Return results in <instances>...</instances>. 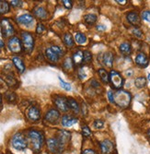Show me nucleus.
I'll return each mask as SVG.
<instances>
[{
	"label": "nucleus",
	"instance_id": "f257e3e1",
	"mask_svg": "<svg viewBox=\"0 0 150 154\" xmlns=\"http://www.w3.org/2000/svg\"><path fill=\"white\" fill-rule=\"evenodd\" d=\"M132 96L130 92L124 90H119L113 95V102L121 108H126L130 105Z\"/></svg>",
	"mask_w": 150,
	"mask_h": 154
},
{
	"label": "nucleus",
	"instance_id": "f03ea898",
	"mask_svg": "<svg viewBox=\"0 0 150 154\" xmlns=\"http://www.w3.org/2000/svg\"><path fill=\"white\" fill-rule=\"evenodd\" d=\"M28 136L32 144V148L34 151L39 152L44 145V135L37 130H30Z\"/></svg>",
	"mask_w": 150,
	"mask_h": 154
},
{
	"label": "nucleus",
	"instance_id": "7ed1b4c3",
	"mask_svg": "<svg viewBox=\"0 0 150 154\" xmlns=\"http://www.w3.org/2000/svg\"><path fill=\"white\" fill-rule=\"evenodd\" d=\"M21 43L25 52H27L28 54H31L34 48V38L30 32H21Z\"/></svg>",
	"mask_w": 150,
	"mask_h": 154
},
{
	"label": "nucleus",
	"instance_id": "20e7f679",
	"mask_svg": "<svg viewBox=\"0 0 150 154\" xmlns=\"http://www.w3.org/2000/svg\"><path fill=\"white\" fill-rule=\"evenodd\" d=\"M11 145L17 150H24L28 147V143H27L26 138L20 133H17L13 136L11 139Z\"/></svg>",
	"mask_w": 150,
	"mask_h": 154
},
{
	"label": "nucleus",
	"instance_id": "39448f33",
	"mask_svg": "<svg viewBox=\"0 0 150 154\" xmlns=\"http://www.w3.org/2000/svg\"><path fill=\"white\" fill-rule=\"evenodd\" d=\"M47 147L52 153H61L64 150V143L59 138H49L47 140Z\"/></svg>",
	"mask_w": 150,
	"mask_h": 154
},
{
	"label": "nucleus",
	"instance_id": "423d86ee",
	"mask_svg": "<svg viewBox=\"0 0 150 154\" xmlns=\"http://www.w3.org/2000/svg\"><path fill=\"white\" fill-rule=\"evenodd\" d=\"M110 82L112 83L113 88L120 90L122 86H124V79H122V75L119 72L112 70L110 74Z\"/></svg>",
	"mask_w": 150,
	"mask_h": 154
},
{
	"label": "nucleus",
	"instance_id": "0eeeda50",
	"mask_svg": "<svg viewBox=\"0 0 150 154\" xmlns=\"http://www.w3.org/2000/svg\"><path fill=\"white\" fill-rule=\"evenodd\" d=\"M8 49L14 54H19L22 51V43L21 41L14 36V37H11L9 40H8Z\"/></svg>",
	"mask_w": 150,
	"mask_h": 154
},
{
	"label": "nucleus",
	"instance_id": "6e6552de",
	"mask_svg": "<svg viewBox=\"0 0 150 154\" xmlns=\"http://www.w3.org/2000/svg\"><path fill=\"white\" fill-rule=\"evenodd\" d=\"M1 25V31L4 37H9L14 33V27L8 19H3L0 21Z\"/></svg>",
	"mask_w": 150,
	"mask_h": 154
},
{
	"label": "nucleus",
	"instance_id": "1a4fd4ad",
	"mask_svg": "<svg viewBox=\"0 0 150 154\" xmlns=\"http://www.w3.org/2000/svg\"><path fill=\"white\" fill-rule=\"evenodd\" d=\"M27 116L31 121L36 122L40 118V111L37 106H31L27 111Z\"/></svg>",
	"mask_w": 150,
	"mask_h": 154
},
{
	"label": "nucleus",
	"instance_id": "9d476101",
	"mask_svg": "<svg viewBox=\"0 0 150 154\" xmlns=\"http://www.w3.org/2000/svg\"><path fill=\"white\" fill-rule=\"evenodd\" d=\"M59 117H60V113H59V111H57L56 109L49 110L45 115V120L51 124L57 123Z\"/></svg>",
	"mask_w": 150,
	"mask_h": 154
},
{
	"label": "nucleus",
	"instance_id": "9b49d317",
	"mask_svg": "<svg viewBox=\"0 0 150 154\" xmlns=\"http://www.w3.org/2000/svg\"><path fill=\"white\" fill-rule=\"evenodd\" d=\"M54 103H56V107L62 111V112H67L69 107H68V103H67V99H65L63 96H57L54 99Z\"/></svg>",
	"mask_w": 150,
	"mask_h": 154
},
{
	"label": "nucleus",
	"instance_id": "f8f14e48",
	"mask_svg": "<svg viewBox=\"0 0 150 154\" xmlns=\"http://www.w3.org/2000/svg\"><path fill=\"white\" fill-rule=\"evenodd\" d=\"M127 20L130 24L134 26H139L140 25V17L136 12H129L127 14Z\"/></svg>",
	"mask_w": 150,
	"mask_h": 154
},
{
	"label": "nucleus",
	"instance_id": "ddd939ff",
	"mask_svg": "<svg viewBox=\"0 0 150 154\" xmlns=\"http://www.w3.org/2000/svg\"><path fill=\"white\" fill-rule=\"evenodd\" d=\"M100 149L103 154H109L111 153L113 149V144L111 140L105 139L100 143Z\"/></svg>",
	"mask_w": 150,
	"mask_h": 154
},
{
	"label": "nucleus",
	"instance_id": "4468645a",
	"mask_svg": "<svg viewBox=\"0 0 150 154\" xmlns=\"http://www.w3.org/2000/svg\"><path fill=\"white\" fill-rule=\"evenodd\" d=\"M17 21L20 24L30 25L31 23L33 22V17L31 15V14H23V15H20L17 18Z\"/></svg>",
	"mask_w": 150,
	"mask_h": 154
},
{
	"label": "nucleus",
	"instance_id": "2eb2a0df",
	"mask_svg": "<svg viewBox=\"0 0 150 154\" xmlns=\"http://www.w3.org/2000/svg\"><path fill=\"white\" fill-rule=\"evenodd\" d=\"M135 63L142 67H146L148 66V59L144 53H139L135 57Z\"/></svg>",
	"mask_w": 150,
	"mask_h": 154
},
{
	"label": "nucleus",
	"instance_id": "dca6fc26",
	"mask_svg": "<svg viewBox=\"0 0 150 154\" xmlns=\"http://www.w3.org/2000/svg\"><path fill=\"white\" fill-rule=\"evenodd\" d=\"M33 12H34V15H35L37 18L40 19V20H45V19H47V17H48V13H47V11L45 10V8H42V7H37V8L33 10Z\"/></svg>",
	"mask_w": 150,
	"mask_h": 154
},
{
	"label": "nucleus",
	"instance_id": "f3484780",
	"mask_svg": "<svg viewBox=\"0 0 150 154\" xmlns=\"http://www.w3.org/2000/svg\"><path fill=\"white\" fill-rule=\"evenodd\" d=\"M45 54H46V57L50 60V61H52V62H57L58 60H59V55L54 52L51 47L50 48H47L46 50H45Z\"/></svg>",
	"mask_w": 150,
	"mask_h": 154
},
{
	"label": "nucleus",
	"instance_id": "a211bd4d",
	"mask_svg": "<svg viewBox=\"0 0 150 154\" xmlns=\"http://www.w3.org/2000/svg\"><path fill=\"white\" fill-rule=\"evenodd\" d=\"M12 61H13V64L15 65V66L17 67L18 71L20 73H23L25 71V65H24L21 58H20L18 57H14L12 58Z\"/></svg>",
	"mask_w": 150,
	"mask_h": 154
},
{
	"label": "nucleus",
	"instance_id": "6ab92c4d",
	"mask_svg": "<svg viewBox=\"0 0 150 154\" xmlns=\"http://www.w3.org/2000/svg\"><path fill=\"white\" fill-rule=\"evenodd\" d=\"M104 65L108 67H112L113 64V54L110 52H107L103 55V59H102Z\"/></svg>",
	"mask_w": 150,
	"mask_h": 154
},
{
	"label": "nucleus",
	"instance_id": "aec40b11",
	"mask_svg": "<svg viewBox=\"0 0 150 154\" xmlns=\"http://www.w3.org/2000/svg\"><path fill=\"white\" fill-rule=\"evenodd\" d=\"M76 122H77L76 118H74L69 116H64L62 118V125L64 127H71V125H74L75 124H76Z\"/></svg>",
	"mask_w": 150,
	"mask_h": 154
},
{
	"label": "nucleus",
	"instance_id": "412c9836",
	"mask_svg": "<svg viewBox=\"0 0 150 154\" xmlns=\"http://www.w3.org/2000/svg\"><path fill=\"white\" fill-rule=\"evenodd\" d=\"M84 61V55H83V53L81 51H77L73 55V63L76 65V66H79L83 63Z\"/></svg>",
	"mask_w": 150,
	"mask_h": 154
},
{
	"label": "nucleus",
	"instance_id": "4be33fe9",
	"mask_svg": "<svg viewBox=\"0 0 150 154\" xmlns=\"http://www.w3.org/2000/svg\"><path fill=\"white\" fill-rule=\"evenodd\" d=\"M67 103H68V107H69V109L73 110L75 113H78L80 108H79V105H78L77 102L76 100H74L73 98H68Z\"/></svg>",
	"mask_w": 150,
	"mask_h": 154
},
{
	"label": "nucleus",
	"instance_id": "5701e85b",
	"mask_svg": "<svg viewBox=\"0 0 150 154\" xmlns=\"http://www.w3.org/2000/svg\"><path fill=\"white\" fill-rule=\"evenodd\" d=\"M119 48H120V52L124 54H129L132 52V46L129 43H122Z\"/></svg>",
	"mask_w": 150,
	"mask_h": 154
},
{
	"label": "nucleus",
	"instance_id": "b1692460",
	"mask_svg": "<svg viewBox=\"0 0 150 154\" xmlns=\"http://www.w3.org/2000/svg\"><path fill=\"white\" fill-rule=\"evenodd\" d=\"M70 133L69 132H67V131H64V130H62L59 132V135H58V137L60 140L64 144L65 142H67L68 140L70 139Z\"/></svg>",
	"mask_w": 150,
	"mask_h": 154
},
{
	"label": "nucleus",
	"instance_id": "393cba45",
	"mask_svg": "<svg viewBox=\"0 0 150 154\" xmlns=\"http://www.w3.org/2000/svg\"><path fill=\"white\" fill-rule=\"evenodd\" d=\"M134 85L136 88L142 89L146 85V79L145 77H139L134 80Z\"/></svg>",
	"mask_w": 150,
	"mask_h": 154
},
{
	"label": "nucleus",
	"instance_id": "a878e982",
	"mask_svg": "<svg viewBox=\"0 0 150 154\" xmlns=\"http://www.w3.org/2000/svg\"><path fill=\"white\" fill-rule=\"evenodd\" d=\"M98 73H99V75H100V79H101V80H102L104 83L110 82V75H109V74L107 73V71L105 70V69H103V68L99 69Z\"/></svg>",
	"mask_w": 150,
	"mask_h": 154
},
{
	"label": "nucleus",
	"instance_id": "bb28decb",
	"mask_svg": "<svg viewBox=\"0 0 150 154\" xmlns=\"http://www.w3.org/2000/svg\"><path fill=\"white\" fill-rule=\"evenodd\" d=\"M9 11V4L7 1L0 0V15H4Z\"/></svg>",
	"mask_w": 150,
	"mask_h": 154
},
{
	"label": "nucleus",
	"instance_id": "cd10ccee",
	"mask_svg": "<svg viewBox=\"0 0 150 154\" xmlns=\"http://www.w3.org/2000/svg\"><path fill=\"white\" fill-rule=\"evenodd\" d=\"M84 20L88 25H93L97 21V16L94 15V14H87L84 17Z\"/></svg>",
	"mask_w": 150,
	"mask_h": 154
},
{
	"label": "nucleus",
	"instance_id": "c85d7f7f",
	"mask_svg": "<svg viewBox=\"0 0 150 154\" xmlns=\"http://www.w3.org/2000/svg\"><path fill=\"white\" fill-rule=\"evenodd\" d=\"M64 44L68 46V47H71L74 46V40H73V36L70 33H65L64 36Z\"/></svg>",
	"mask_w": 150,
	"mask_h": 154
},
{
	"label": "nucleus",
	"instance_id": "c756f323",
	"mask_svg": "<svg viewBox=\"0 0 150 154\" xmlns=\"http://www.w3.org/2000/svg\"><path fill=\"white\" fill-rule=\"evenodd\" d=\"M75 40L76 41V43L79 45H84L87 42V37L81 32H77L75 35Z\"/></svg>",
	"mask_w": 150,
	"mask_h": 154
},
{
	"label": "nucleus",
	"instance_id": "7c9ffc66",
	"mask_svg": "<svg viewBox=\"0 0 150 154\" xmlns=\"http://www.w3.org/2000/svg\"><path fill=\"white\" fill-rule=\"evenodd\" d=\"M83 55H84V61L86 63H90L91 60H92V55H91V53L89 51H85L83 53Z\"/></svg>",
	"mask_w": 150,
	"mask_h": 154
},
{
	"label": "nucleus",
	"instance_id": "2f4dec72",
	"mask_svg": "<svg viewBox=\"0 0 150 154\" xmlns=\"http://www.w3.org/2000/svg\"><path fill=\"white\" fill-rule=\"evenodd\" d=\"M103 125H104V122H103L102 120H100V119L96 120V121H95V122L93 123V127H94L95 128H97V129L102 128H103Z\"/></svg>",
	"mask_w": 150,
	"mask_h": 154
},
{
	"label": "nucleus",
	"instance_id": "473e14b6",
	"mask_svg": "<svg viewBox=\"0 0 150 154\" xmlns=\"http://www.w3.org/2000/svg\"><path fill=\"white\" fill-rule=\"evenodd\" d=\"M59 80H60V82H61V86L65 90V91H71V85L69 83H67V82H65L64 80H63L61 78H59Z\"/></svg>",
	"mask_w": 150,
	"mask_h": 154
},
{
	"label": "nucleus",
	"instance_id": "72a5a7b5",
	"mask_svg": "<svg viewBox=\"0 0 150 154\" xmlns=\"http://www.w3.org/2000/svg\"><path fill=\"white\" fill-rule=\"evenodd\" d=\"M72 61H73V60H71V58H69V57L66 58L65 61H64V67L65 69H71L72 66H73Z\"/></svg>",
	"mask_w": 150,
	"mask_h": 154
},
{
	"label": "nucleus",
	"instance_id": "f704fd0d",
	"mask_svg": "<svg viewBox=\"0 0 150 154\" xmlns=\"http://www.w3.org/2000/svg\"><path fill=\"white\" fill-rule=\"evenodd\" d=\"M141 17H142V19L145 20L146 21L150 22V11H149V10H145V11H143Z\"/></svg>",
	"mask_w": 150,
	"mask_h": 154
},
{
	"label": "nucleus",
	"instance_id": "c9c22d12",
	"mask_svg": "<svg viewBox=\"0 0 150 154\" xmlns=\"http://www.w3.org/2000/svg\"><path fill=\"white\" fill-rule=\"evenodd\" d=\"M82 134L85 137H90L91 131H90V129H89V128L88 127V125H84V127L82 128Z\"/></svg>",
	"mask_w": 150,
	"mask_h": 154
},
{
	"label": "nucleus",
	"instance_id": "e433bc0d",
	"mask_svg": "<svg viewBox=\"0 0 150 154\" xmlns=\"http://www.w3.org/2000/svg\"><path fill=\"white\" fill-rule=\"evenodd\" d=\"M133 33L137 37V38H141L143 36V33L142 32L138 29V28H134V29L133 30Z\"/></svg>",
	"mask_w": 150,
	"mask_h": 154
},
{
	"label": "nucleus",
	"instance_id": "4c0bfd02",
	"mask_svg": "<svg viewBox=\"0 0 150 154\" xmlns=\"http://www.w3.org/2000/svg\"><path fill=\"white\" fill-rule=\"evenodd\" d=\"M62 3H63V5H64L66 8H68V9H70V8H72V6H73V2H72V1H69V0H64V1H63Z\"/></svg>",
	"mask_w": 150,
	"mask_h": 154
},
{
	"label": "nucleus",
	"instance_id": "58836bf2",
	"mask_svg": "<svg viewBox=\"0 0 150 154\" xmlns=\"http://www.w3.org/2000/svg\"><path fill=\"white\" fill-rule=\"evenodd\" d=\"M54 52H56L59 57H61V55L63 54V51H62V49L60 48V47H58V46H56V45H53V46H52L51 47Z\"/></svg>",
	"mask_w": 150,
	"mask_h": 154
},
{
	"label": "nucleus",
	"instance_id": "ea45409f",
	"mask_svg": "<svg viewBox=\"0 0 150 154\" xmlns=\"http://www.w3.org/2000/svg\"><path fill=\"white\" fill-rule=\"evenodd\" d=\"M44 30H45V28H44V26L43 25V24H38V26H37V29H36V32L37 33H43L44 32Z\"/></svg>",
	"mask_w": 150,
	"mask_h": 154
},
{
	"label": "nucleus",
	"instance_id": "a19ab883",
	"mask_svg": "<svg viewBox=\"0 0 150 154\" xmlns=\"http://www.w3.org/2000/svg\"><path fill=\"white\" fill-rule=\"evenodd\" d=\"M22 4H23L22 1H17V0H14V1H11V2H10V5H11V6L16 7V8H17V7H21Z\"/></svg>",
	"mask_w": 150,
	"mask_h": 154
},
{
	"label": "nucleus",
	"instance_id": "79ce46f5",
	"mask_svg": "<svg viewBox=\"0 0 150 154\" xmlns=\"http://www.w3.org/2000/svg\"><path fill=\"white\" fill-rule=\"evenodd\" d=\"M113 95H114V93L112 91H108V99H109V101H110L111 103H114L113 102Z\"/></svg>",
	"mask_w": 150,
	"mask_h": 154
},
{
	"label": "nucleus",
	"instance_id": "37998d69",
	"mask_svg": "<svg viewBox=\"0 0 150 154\" xmlns=\"http://www.w3.org/2000/svg\"><path fill=\"white\" fill-rule=\"evenodd\" d=\"M83 154H97V152L93 150V149H85L83 151Z\"/></svg>",
	"mask_w": 150,
	"mask_h": 154
},
{
	"label": "nucleus",
	"instance_id": "c03bdc74",
	"mask_svg": "<svg viewBox=\"0 0 150 154\" xmlns=\"http://www.w3.org/2000/svg\"><path fill=\"white\" fill-rule=\"evenodd\" d=\"M97 30L102 32V31H105V30H106V27H105L104 25H98V26H97Z\"/></svg>",
	"mask_w": 150,
	"mask_h": 154
},
{
	"label": "nucleus",
	"instance_id": "a18cd8bd",
	"mask_svg": "<svg viewBox=\"0 0 150 154\" xmlns=\"http://www.w3.org/2000/svg\"><path fill=\"white\" fill-rule=\"evenodd\" d=\"M116 2H117V3H119V4H121V5H124V4H126V3H127L126 0H124V1H120V0H116Z\"/></svg>",
	"mask_w": 150,
	"mask_h": 154
},
{
	"label": "nucleus",
	"instance_id": "49530a36",
	"mask_svg": "<svg viewBox=\"0 0 150 154\" xmlns=\"http://www.w3.org/2000/svg\"><path fill=\"white\" fill-rule=\"evenodd\" d=\"M2 109V95L0 94V110Z\"/></svg>",
	"mask_w": 150,
	"mask_h": 154
},
{
	"label": "nucleus",
	"instance_id": "de8ad7c7",
	"mask_svg": "<svg viewBox=\"0 0 150 154\" xmlns=\"http://www.w3.org/2000/svg\"><path fill=\"white\" fill-rule=\"evenodd\" d=\"M4 47V42L2 40H0V48Z\"/></svg>",
	"mask_w": 150,
	"mask_h": 154
},
{
	"label": "nucleus",
	"instance_id": "09e8293b",
	"mask_svg": "<svg viewBox=\"0 0 150 154\" xmlns=\"http://www.w3.org/2000/svg\"><path fill=\"white\" fill-rule=\"evenodd\" d=\"M147 79H148V80L150 81V74H148V75H147Z\"/></svg>",
	"mask_w": 150,
	"mask_h": 154
}]
</instances>
